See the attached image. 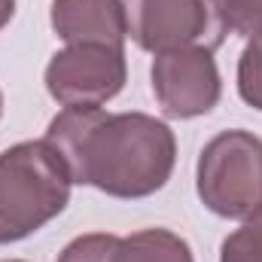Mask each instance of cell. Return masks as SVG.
I'll return each instance as SVG.
<instances>
[{
    "mask_svg": "<svg viewBox=\"0 0 262 262\" xmlns=\"http://www.w3.org/2000/svg\"><path fill=\"white\" fill-rule=\"evenodd\" d=\"M128 40L143 52L207 49L226 43L229 21L223 0H122Z\"/></svg>",
    "mask_w": 262,
    "mask_h": 262,
    "instance_id": "cell-4",
    "label": "cell"
},
{
    "mask_svg": "<svg viewBox=\"0 0 262 262\" xmlns=\"http://www.w3.org/2000/svg\"><path fill=\"white\" fill-rule=\"evenodd\" d=\"M152 95L168 119L207 116L223 98V76L213 52L207 49H174L159 52L149 67Z\"/></svg>",
    "mask_w": 262,
    "mask_h": 262,
    "instance_id": "cell-6",
    "label": "cell"
},
{
    "mask_svg": "<svg viewBox=\"0 0 262 262\" xmlns=\"http://www.w3.org/2000/svg\"><path fill=\"white\" fill-rule=\"evenodd\" d=\"M70 171L43 140H21L0 152V244H15L52 223L70 201Z\"/></svg>",
    "mask_w": 262,
    "mask_h": 262,
    "instance_id": "cell-2",
    "label": "cell"
},
{
    "mask_svg": "<svg viewBox=\"0 0 262 262\" xmlns=\"http://www.w3.org/2000/svg\"><path fill=\"white\" fill-rule=\"evenodd\" d=\"M238 95L247 107L262 113V37L247 40L238 58Z\"/></svg>",
    "mask_w": 262,
    "mask_h": 262,
    "instance_id": "cell-10",
    "label": "cell"
},
{
    "mask_svg": "<svg viewBox=\"0 0 262 262\" xmlns=\"http://www.w3.org/2000/svg\"><path fill=\"white\" fill-rule=\"evenodd\" d=\"M12 15H15V0H0V31L12 21Z\"/></svg>",
    "mask_w": 262,
    "mask_h": 262,
    "instance_id": "cell-13",
    "label": "cell"
},
{
    "mask_svg": "<svg viewBox=\"0 0 262 262\" xmlns=\"http://www.w3.org/2000/svg\"><path fill=\"white\" fill-rule=\"evenodd\" d=\"M0 262H25V259H0Z\"/></svg>",
    "mask_w": 262,
    "mask_h": 262,
    "instance_id": "cell-15",
    "label": "cell"
},
{
    "mask_svg": "<svg viewBox=\"0 0 262 262\" xmlns=\"http://www.w3.org/2000/svg\"><path fill=\"white\" fill-rule=\"evenodd\" d=\"M220 262H262V207L241 220L232 235H226Z\"/></svg>",
    "mask_w": 262,
    "mask_h": 262,
    "instance_id": "cell-9",
    "label": "cell"
},
{
    "mask_svg": "<svg viewBox=\"0 0 262 262\" xmlns=\"http://www.w3.org/2000/svg\"><path fill=\"white\" fill-rule=\"evenodd\" d=\"M113 262H195L192 247L171 229H140L119 238Z\"/></svg>",
    "mask_w": 262,
    "mask_h": 262,
    "instance_id": "cell-8",
    "label": "cell"
},
{
    "mask_svg": "<svg viewBox=\"0 0 262 262\" xmlns=\"http://www.w3.org/2000/svg\"><path fill=\"white\" fill-rule=\"evenodd\" d=\"M43 82L61 107H104L128 82L125 49L98 43L64 46L49 58Z\"/></svg>",
    "mask_w": 262,
    "mask_h": 262,
    "instance_id": "cell-5",
    "label": "cell"
},
{
    "mask_svg": "<svg viewBox=\"0 0 262 262\" xmlns=\"http://www.w3.org/2000/svg\"><path fill=\"white\" fill-rule=\"evenodd\" d=\"M116 244H119V235H113V232L76 235L64 250L58 253L55 262H113Z\"/></svg>",
    "mask_w": 262,
    "mask_h": 262,
    "instance_id": "cell-11",
    "label": "cell"
},
{
    "mask_svg": "<svg viewBox=\"0 0 262 262\" xmlns=\"http://www.w3.org/2000/svg\"><path fill=\"white\" fill-rule=\"evenodd\" d=\"M49 25L67 46L98 43L125 49L128 21L122 0H52Z\"/></svg>",
    "mask_w": 262,
    "mask_h": 262,
    "instance_id": "cell-7",
    "label": "cell"
},
{
    "mask_svg": "<svg viewBox=\"0 0 262 262\" xmlns=\"http://www.w3.org/2000/svg\"><path fill=\"white\" fill-rule=\"evenodd\" d=\"M46 140L61 152L73 183L122 201L156 195L177 165L171 125L140 110L64 107L49 122Z\"/></svg>",
    "mask_w": 262,
    "mask_h": 262,
    "instance_id": "cell-1",
    "label": "cell"
},
{
    "mask_svg": "<svg viewBox=\"0 0 262 262\" xmlns=\"http://www.w3.org/2000/svg\"><path fill=\"white\" fill-rule=\"evenodd\" d=\"M201 204L223 220H247L262 207V137L229 128L210 137L195 165Z\"/></svg>",
    "mask_w": 262,
    "mask_h": 262,
    "instance_id": "cell-3",
    "label": "cell"
},
{
    "mask_svg": "<svg viewBox=\"0 0 262 262\" xmlns=\"http://www.w3.org/2000/svg\"><path fill=\"white\" fill-rule=\"evenodd\" d=\"M229 31L241 34L244 40L262 37V0H223Z\"/></svg>",
    "mask_w": 262,
    "mask_h": 262,
    "instance_id": "cell-12",
    "label": "cell"
},
{
    "mask_svg": "<svg viewBox=\"0 0 262 262\" xmlns=\"http://www.w3.org/2000/svg\"><path fill=\"white\" fill-rule=\"evenodd\" d=\"M0 116H3V92H0Z\"/></svg>",
    "mask_w": 262,
    "mask_h": 262,
    "instance_id": "cell-14",
    "label": "cell"
}]
</instances>
